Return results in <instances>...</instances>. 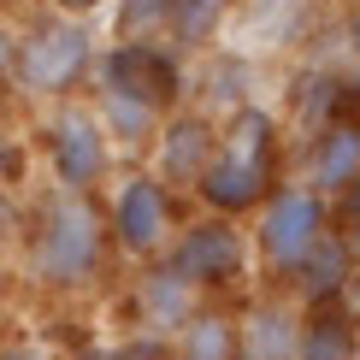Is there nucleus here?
<instances>
[{"label": "nucleus", "instance_id": "19", "mask_svg": "<svg viewBox=\"0 0 360 360\" xmlns=\"http://www.w3.org/2000/svg\"><path fill=\"white\" fill-rule=\"evenodd\" d=\"M0 360H53L41 342H30V337H18V342H0Z\"/></svg>", "mask_w": 360, "mask_h": 360}, {"label": "nucleus", "instance_id": "20", "mask_svg": "<svg viewBox=\"0 0 360 360\" xmlns=\"http://www.w3.org/2000/svg\"><path fill=\"white\" fill-rule=\"evenodd\" d=\"M18 172H24V154H18V142H0V177L12 184Z\"/></svg>", "mask_w": 360, "mask_h": 360}, {"label": "nucleus", "instance_id": "16", "mask_svg": "<svg viewBox=\"0 0 360 360\" xmlns=\"http://www.w3.org/2000/svg\"><path fill=\"white\" fill-rule=\"evenodd\" d=\"M219 6L224 0H172V36L177 41H207L213 36V24H219Z\"/></svg>", "mask_w": 360, "mask_h": 360}, {"label": "nucleus", "instance_id": "7", "mask_svg": "<svg viewBox=\"0 0 360 360\" xmlns=\"http://www.w3.org/2000/svg\"><path fill=\"white\" fill-rule=\"evenodd\" d=\"M319 195H302V189H290V195H278L272 201V213H266L260 224V243H266V260L283 266V272H295V266H307V254L319 248Z\"/></svg>", "mask_w": 360, "mask_h": 360}, {"label": "nucleus", "instance_id": "3", "mask_svg": "<svg viewBox=\"0 0 360 360\" xmlns=\"http://www.w3.org/2000/svg\"><path fill=\"white\" fill-rule=\"evenodd\" d=\"M89 59H95L89 30L77 18H48L12 48V77H18L24 95H65L89 71Z\"/></svg>", "mask_w": 360, "mask_h": 360}, {"label": "nucleus", "instance_id": "14", "mask_svg": "<svg viewBox=\"0 0 360 360\" xmlns=\"http://www.w3.org/2000/svg\"><path fill=\"white\" fill-rule=\"evenodd\" d=\"M101 130H107V142H148L154 136V107H136V101L124 95H107L101 89Z\"/></svg>", "mask_w": 360, "mask_h": 360}, {"label": "nucleus", "instance_id": "12", "mask_svg": "<svg viewBox=\"0 0 360 360\" xmlns=\"http://www.w3.org/2000/svg\"><path fill=\"white\" fill-rule=\"evenodd\" d=\"M236 325L219 319V313H195L184 325V342H177V360H236Z\"/></svg>", "mask_w": 360, "mask_h": 360}, {"label": "nucleus", "instance_id": "11", "mask_svg": "<svg viewBox=\"0 0 360 360\" xmlns=\"http://www.w3.org/2000/svg\"><path fill=\"white\" fill-rule=\"evenodd\" d=\"M295 354H302L295 319L283 307H260L248 319V360H295Z\"/></svg>", "mask_w": 360, "mask_h": 360}, {"label": "nucleus", "instance_id": "10", "mask_svg": "<svg viewBox=\"0 0 360 360\" xmlns=\"http://www.w3.org/2000/svg\"><path fill=\"white\" fill-rule=\"evenodd\" d=\"M142 313H148V325H189L195 319V290L166 266V272L142 278Z\"/></svg>", "mask_w": 360, "mask_h": 360}, {"label": "nucleus", "instance_id": "15", "mask_svg": "<svg viewBox=\"0 0 360 360\" xmlns=\"http://www.w3.org/2000/svg\"><path fill=\"white\" fill-rule=\"evenodd\" d=\"M349 349H354L349 319H342V313H331V307H325L319 319L307 325V337H302V360H349Z\"/></svg>", "mask_w": 360, "mask_h": 360}, {"label": "nucleus", "instance_id": "9", "mask_svg": "<svg viewBox=\"0 0 360 360\" xmlns=\"http://www.w3.org/2000/svg\"><path fill=\"white\" fill-rule=\"evenodd\" d=\"M213 130L201 124V118H172L166 136H160V184H189L201 189L207 166H213Z\"/></svg>", "mask_w": 360, "mask_h": 360}, {"label": "nucleus", "instance_id": "21", "mask_svg": "<svg viewBox=\"0 0 360 360\" xmlns=\"http://www.w3.org/2000/svg\"><path fill=\"white\" fill-rule=\"evenodd\" d=\"M53 6H59V12H65V18H83V12H95V6H101V0H53Z\"/></svg>", "mask_w": 360, "mask_h": 360}, {"label": "nucleus", "instance_id": "22", "mask_svg": "<svg viewBox=\"0 0 360 360\" xmlns=\"http://www.w3.org/2000/svg\"><path fill=\"white\" fill-rule=\"evenodd\" d=\"M354 219H360V184H354Z\"/></svg>", "mask_w": 360, "mask_h": 360}, {"label": "nucleus", "instance_id": "13", "mask_svg": "<svg viewBox=\"0 0 360 360\" xmlns=\"http://www.w3.org/2000/svg\"><path fill=\"white\" fill-rule=\"evenodd\" d=\"M313 177H319V189H342V184L354 189V184H360V130H354V124H337L331 136H325Z\"/></svg>", "mask_w": 360, "mask_h": 360}, {"label": "nucleus", "instance_id": "4", "mask_svg": "<svg viewBox=\"0 0 360 360\" xmlns=\"http://www.w3.org/2000/svg\"><path fill=\"white\" fill-rule=\"evenodd\" d=\"M48 160L65 195H89L107 177V130L89 107H59L48 124Z\"/></svg>", "mask_w": 360, "mask_h": 360}, {"label": "nucleus", "instance_id": "17", "mask_svg": "<svg viewBox=\"0 0 360 360\" xmlns=\"http://www.w3.org/2000/svg\"><path fill=\"white\" fill-rule=\"evenodd\" d=\"M154 24H172V0H118V30H124L130 41L142 36V30Z\"/></svg>", "mask_w": 360, "mask_h": 360}, {"label": "nucleus", "instance_id": "18", "mask_svg": "<svg viewBox=\"0 0 360 360\" xmlns=\"http://www.w3.org/2000/svg\"><path fill=\"white\" fill-rule=\"evenodd\" d=\"M307 260H313V295H331L342 260H349V254H342V243H325V236H319V248H313Z\"/></svg>", "mask_w": 360, "mask_h": 360}, {"label": "nucleus", "instance_id": "24", "mask_svg": "<svg viewBox=\"0 0 360 360\" xmlns=\"http://www.w3.org/2000/svg\"><path fill=\"white\" fill-rule=\"evenodd\" d=\"M354 101H360V89H354Z\"/></svg>", "mask_w": 360, "mask_h": 360}, {"label": "nucleus", "instance_id": "1", "mask_svg": "<svg viewBox=\"0 0 360 360\" xmlns=\"http://www.w3.org/2000/svg\"><path fill=\"white\" fill-rule=\"evenodd\" d=\"M101 248H107V231H101V213L89 195H65L59 189L36 219V243H30V272H36L48 290H77L101 272Z\"/></svg>", "mask_w": 360, "mask_h": 360}, {"label": "nucleus", "instance_id": "5", "mask_svg": "<svg viewBox=\"0 0 360 360\" xmlns=\"http://www.w3.org/2000/svg\"><path fill=\"white\" fill-rule=\"evenodd\" d=\"M101 89L136 101V107L166 112L177 101V65H172V53L154 48V41H118L107 53V65H101Z\"/></svg>", "mask_w": 360, "mask_h": 360}, {"label": "nucleus", "instance_id": "6", "mask_svg": "<svg viewBox=\"0 0 360 360\" xmlns=\"http://www.w3.org/2000/svg\"><path fill=\"white\" fill-rule=\"evenodd\" d=\"M166 184L160 177H124L112 195V236L124 254H154L160 243H166Z\"/></svg>", "mask_w": 360, "mask_h": 360}, {"label": "nucleus", "instance_id": "8", "mask_svg": "<svg viewBox=\"0 0 360 360\" xmlns=\"http://www.w3.org/2000/svg\"><path fill=\"white\" fill-rule=\"evenodd\" d=\"M172 272L189 283V290H201V283H231L243 272V236L231 231V224H195L184 243L172 248Z\"/></svg>", "mask_w": 360, "mask_h": 360}, {"label": "nucleus", "instance_id": "2", "mask_svg": "<svg viewBox=\"0 0 360 360\" xmlns=\"http://www.w3.org/2000/svg\"><path fill=\"white\" fill-rule=\"evenodd\" d=\"M266 172H272V124H266V112L243 107L231 136H224V148L213 154V166L201 177V195L219 213H243L254 195L266 189Z\"/></svg>", "mask_w": 360, "mask_h": 360}, {"label": "nucleus", "instance_id": "23", "mask_svg": "<svg viewBox=\"0 0 360 360\" xmlns=\"http://www.w3.org/2000/svg\"><path fill=\"white\" fill-rule=\"evenodd\" d=\"M0 290H6V272H0Z\"/></svg>", "mask_w": 360, "mask_h": 360}]
</instances>
